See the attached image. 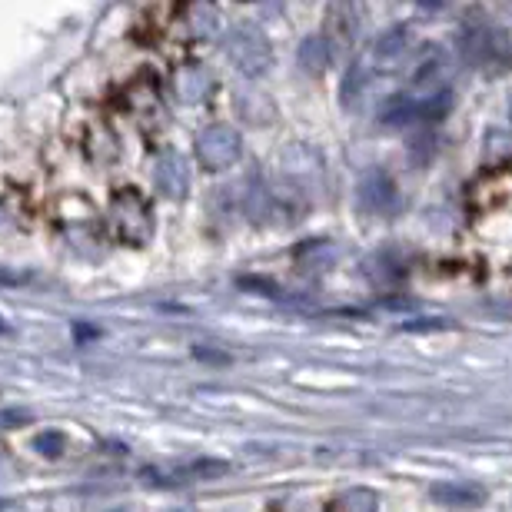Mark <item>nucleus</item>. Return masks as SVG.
<instances>
[{"label": "nucleus", "mask_w": 512, "mask_h": 512, "mask_svg": "<svg viewBox=\"0 0 512 512\" xmlns=\"http://www.w3.org/2000/svg\"><path fill=\"white\" fill-rule=\"evenodd\" d=\"M453 110V90H436V94H396L383 100L380 124L386 127H426L439 124Z\"/></svg>", "instance_id": "nucleus-2"}, {"label": "nucleus", "mask_w": 512, "mask_h": 512, "mask_svg": "<svg viewBox=\"0 0 512 512\" xmlns=\"http://www.w3.org/2000/svg\"><path fill=\"white\" fill-rule=\"evenodd\" d=\"M34 446L40 449V456H60V453H64V436H60V433H44Z\"/></svg>", "instance_id": "nucleus-17"}, {"label": "nucleus", "mask_w": 512, "mask_h": 512, "mask_svg": "<svg viewBox=\"0 0 512 512\" xmlns=\"http://www.w3.org/2000/svg\"><path fill=\"white\" fill-rule=\"evenodd\" d=\"M223 50H227L230 64L240 70V74L247 77H263L266 70L273 67V44L270 37L263 34L260 24H250V20H243V24L230 27L227 40H223Z\"/></svg>", "instance_id": "nucleus-3"}, {"label": "nucleus", "mask_w": 512, "mask_h": 512, "mask_svg": "<svg viewBox=\"0 0 512 512\" xmlns=\"http://www.w3.org/2000/svg\"><path fill=\"white\" fill-rule=\"evenodd\" d=\"M366 90H370V67L363 64V60H356V64L346 70L343 84H340V97H343V107L346 110H356L363 104Z\"/></svg>", "instance_id": "nucleus-12"}, {"label": "nucleus", "mask_w": 512, "mask_h": 512, "mask_svg": "<svg viewBox=\"0 0 512 512\" xmlns=\"http://www.w3.org/2000/svg\"><path fill=\"white\" fill-rule=\"evenodd\" d=\"M170 512H190V509H170Z\"/></svg>", "instance_id": "nucleus-19"}, {"label": "nucleus", "mask_w": 512, "mask_h": 512, "mask_svg": "<svg viewBox=\"0 0 512 512\" xmlns=\"http://www.w3.org/2000/svg\"><path fill=\"white\" fill-rule=\"evenodd\" d=\"M227 473H230L227 459L200 456V459H183V463H177V466L140 469V483L157 486V489H173V486H190V483H210V479H220Z\"/></svg>", "instance_id": "nucleus-4"}, {"label": "nucleus", "mask_w": 512, "mask_h": 512, "mask_svg": "<svg viewBox=\"0 0 512 512\" xmlns=\"http://www.w3.org/2000/svg\"><path fill=\"white\" fill-rule=\"evenodd\" d=\"M114 223H117L120 237L130 240V243H143L153 233L150 207H147V200H143L137 190L117 193V200H114Z\"/></svg>", "instance_id": "nucleus-8"}, {"label": "nucleus", "mask_w": 512, "mask_h": 512, "mask_svg": "<svg viewBox=\"0 0 512 512\" xmlns=\"http://www.w3.org/2000/svg\"><path fill=\"white\" fill-rule=\"evenodd\" d=\"M243 153V137L237 127L230 124H210L200 130L197 137V157L203 170H227L240 160Z\"/></svg>", "instance_id": "nucleus-5"}, {"label": "nucleus", "mask_w": 512, "mask_h": 512, "mask_svg": "<svg viewBox=\"0 0 512 512\" xmlns=\"http://www.w3.org/2000/svg\"><path fill=\"white\" fill-rule=\"evenodd\" d=\"M187 27L193 30V37H213V34H217V27H220L217 7H210V4L190 7L187 10Z\"/></svg>", "instance_id": "nucleus-15"}, {"label": "nucleus", "mask_w": 512, "mask_h": 512, "mask_svg": "<svg viewBox=\"0 0 512 512\" xmlns=\"http://www.w3.org/2000/svg\"><path fill=\"white\" fill-rule=\"evenodd\" d=\"M429 496L443 506H453V509H466V506H483L486 503V486L479 483H466V479H446V483H436L429 486Z\"/></svg>", "instance_id": "nucleus-10"}, {"label": "nucleus", "mask_w": 512, "mask_h": 512, "mask_svg": "<svg viewBox=\"0 0 512 512\" xmlns=\"http://www.w3.org/2000/svg\"><path fill=\"white\" fill-rule=\"evenodd\" d=\"M333 506L336 512H380V496L373 489H346Z\"/></svg>", "instance_id": "nucleus-14"}, {"label": "nucleus", "mask_w": 512, "mask_h": 512, "mask_svg": "<svg viewBox=\"0 0 512 512\" xmlns=\"http://www.w3.org/2000/svg\"><path fill=\"white\" fill-rule=\"evenodd\" d=\"M449 320H439V316H426V320H413V323H403L406 333H433V330H449Z\"/></svg>", "instance_id": "nucleus-16"}, {"label": "nucleus", "mask_w": 512, "mask_h": 512, "mask_svg": "<svg viewBox=\"0 0 512 512\" xmlns=\"http://www.w3.org/2000/svg\"><path fill=\"white\" fill-rule=\"evenodd\" d=\"M416 50V34L409 24H396L389 27L386 34H380L373 40V50H370V64L373 70H380V74H389V70H399L406 64L409 57H413Z\"/></svg>", "instance_id": "nucleus-7"}, {"label": "nucleus", "mask_w": 512, "mask_h": 512, "mask_svg": "<svg viewBox=\"0 0 512 512\" xmlns=\"http://www.w3.org/2000/svg\"><path fill=\"white\" fill-rule=\"evenodd\" d=\"M456 50L473 70L483 74H506L512 70V37L493 20H466L456 30Z\"/></svg>", "instance_id": "nucleus-1"}, {"label": "nucleus", "mask_w": 512, "mask_h": 512, "mask_svg": "<svg viewBox=\"0 0 512 512\" xmlns=\"http://www.w3.org/2000/svg\"><path fill=\"white\" fill-rule=\"evenodd\" d=\"M153 183H157V190L163 197L170 200H183L190 190V163L183 153L177 150H167L160 153V160L153 163Z\"/></svg>", "instance_id": "nucleus-9"}, {"label": "nucleus", "mask_w": 512, "mask_h": 512, "mask_svg": "<svg viewBox=\"0 0 512 512\" xmlns=\"http://www.w3.org/2000/svg\"><path fill=\"white\" fill-rule=\"evenodd\" d=\"M300 67L306 70V74H323L326 67H330V60H333V47H330V40H326L323 34H316V37H306L303 44H300Z\"/></svg>", "instance_id": "nucleus-11"}, {"label": "nucleus", "mask_w": 512, "mask_h": 512, "mask_svg": "<svg viewBox=\"0 0 512 512\" xmlns=\"http://www.w3.org/2000/svg\"><path fill=\"white\" fill-rule=\"evenodd\" d=\"M210 74L203 67H183L180 74H177V94L183 100H190V104H197V100L207 97V90H210Z\"/></svg>", "instance_id": "nucleus-13"}, {"label": "nucleus", "mask_w": 512, "mask_h": 512, "mask_svg": "<svg viewBox=\"0 0 512 512\" xmlns=\"http://www.w3.org/2000/svg\"><path fill=\"white\" fill-rule=\"evenodd\" d=\"M24 283H30L27 273H14L7 266H0V286H24Z\"/></svg>", "instance_id": "nucleus-18"}, {"label": "nucleus", "mask_w": 512, "mask_h": 512, "mask_svg": "<svg viewBox=\"0 0 512 512\" xmlns=\"http://www.w3.org/2000/svg\"><path fill=\"white\" fill-rule=\"evenodd\" d=\"M356 200H360V210L373 213V217H396L399 207H403L399 187L383 170H366L363 173L360 190H356Z\"/></svg>", "instance_id": "nucleus-6"}]
</instances>
